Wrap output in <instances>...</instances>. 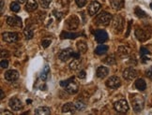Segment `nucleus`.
I'll use <instances>...</instances> for the list:
<instances>
[{
  "instance_id": "21",
  "label": "nucleus",
  "mask_w": 152,
  "mask_h": 115,
  "mask_svg": "<svg viewBox=\"0 0 152 115\" xmlns=\"http://www.w3.org/2000/svg\"><path fill=\"white\" fill-rule=\"evenodd\" d=\"M38 8V4L35 1V0H27L26 5V10L29 12H32L37 10Z\"/></svg>"
},
{
  "instance_id": "37",
  "label": "nucleus",
  "mask_w": 152,
  "mask_h": 115,
  "mask_svg": "<svg viewBox=\"0 0 152 115\" xmlns=\"http://www.w3.org/2000/svg\"><path fill=\"white\" fill-rule=\"evenodd\" d=\"M141 55H142V57L143 56H146L147 54H149V51L147 50V49H146L145 47H142L141 48Z\"/></svg>"
},
{
  "instance_id": "9",
  "label": "nucleus",
  "mask_w": 152,
  "mask_h": 115,
  "mask_svg": "<svg viewBox=\"0 0 152 115\" xmlns=\"http://www.w3.org/2000/svg\"><path fill=\"white\" fill-rule=\"evenodd\" d=\"M9 106L12 110H15V112H18V110L23 109V104L21 100L17 97H12L11 99L9 101Z\"/></svg>"
},
{
  "instance_id": "13",
  "label": "nucleus",
  "mask_w": 152,
  "mask_h": 115,
  "mask_svg": "<svg viewBox=\"0 0 152 115\" xmlns=\"http://www.w3.org/2000/svg\"><path fill=\"white\" fill-rule=\"evenodd\" d=\"M95 39L99 43H103L108 39V35L104 30H97L95 32Z\"/></svg>"
},
{
  "instance_id": "32",
  "label": "nucleus",
  "mask_w": 152,
  "mask_h": 115,
  "mask_svg": "<svg viewBox=\"0 0 152 115\" xmlns=\"http://www.w3.org/2000/svg\"><path fill=\"white\" fill-rule=\"evenodd\" d=\"M21 9V6H20V3L18 2H12L10 4V10L14 12H18Z\"/></svg>"
},
{
  "instance_id": "18",
  "label": "nucleus",
  "mask_w": 152,
  "mask_h": 115,
  "mask_svg": "<svg viewBox=\"0 0 152 115\" xmlns=\"http://www.w3.org/2000/svg\"><path fill=\"white\" fill-rule=\"evenodd\" d=\"M109 73V69L106 67H98L97 69V77L98 78H101V79H103V78H105L106 76L108 75Z\"/></svg>"
},
{
  "instance_id": "48",
  "label": "nucleus",
  "mask_w": 152,
  "mask_h": 115,
  "mask_svg": "<svg viewBox=\"0 0 152 115\" xmlns=\"http://www.w3.org/2000/svg\"><path fill=\"white\" fill-rule=\"evenodd\" d=\"M150 8H151V10H152V3H150Z\"/></svg>"
},
{
  "instance_id": "46",
  "label": "nucleus",
  "mask_w": 152,
  "mask_h": 115,
  "mask_svg": "<svg viewBox=\"0 0 152 115\" xmlns=\"http://www.w3.org/2000/svg\"><path fill=\"white\" fill-rule=\"evenodd\" d=\"M16 1H17L18 3H20V4H23V3H24L26 1V0H16Z\"/></svg>"
},
{
  "instance_id": "27",
  "label": "nucleus",
  "mask_w": 152,
  "mask_h": 115,
  "mask_svg": "<svg viewBox=\"0 0 152 115\" xmlns=\"http://www.w3.org/2000/svg\"><path fill=\"white\" fill-rule=\"evenodd\" d=\"M79 36L75 33H69V32H62L61 33V39H76Z\"/></svg>"
},
{
  "instance_id": "24",
  "label": "nucleus",
  "mask_w": 152,
  "mask_h": 115,
  "mask_svg": "<svg viewBox=\"0 0 152 115\" xmlns=\"http://www.w3.org/2000/svg\"><path fill=\"white\" fill-rule=\"evenodd\" d=\"M107 51H108V46H106V45H103V44H101L96 48L95 52L98 55H102V54H104V53L107 52Z\"/></svg>"
},
{
  "instance_id": "14",
  "label": "nucleus",
  "mask_w": 152,
  "mask_h": 115,
  "mask_svg": "<svg viewBox=\"0 0 152 115\" xmlns=\"http://www.w3.org/2000/svg\"><path fill=\"white\" fill-rule=\"evenodd\" d=\"M135 36H136V39L141 42L146 41V40H147L149 38V34L144 31L143 29H141V28H137V29L135 30Z\"/></svg>"
},
{
  "instance_id": "29",
  "label": "nucleus",
  "mask_w": 152,
  "mask_h": 115,
  "mask_svg": "<svg viewBox=\"0 0 152 115\" xmlns=\"http://www.w3.org/2000/svg\"><path fill=\"white\" fill-rule=\"evenodd\" d=\"M134 13H135V15H136L137 17H139V18H146V17H147V15H146V12L144 11V10H142L139 7L135 8Z\"/></svg>"
},
{
  "instance_id": "33",
  "label": "nucleus",
  "mask_w": 152,
  "mask_h": 115,
  "mask_svg": "<svg viewBox=\"0 0 152 115\" xmlns=\"http://www.w3.org/2000/svg\"><path fill=\"white\" fill-rule=\"evenodd\" d=\"M39 2L42 8H44V9H48L51 5L52 0H39Z\"/></svg>"
},
{
  "instance_id": "23",
  "label": "nucleus",
  "mask_w": 152,
  "mask_h": 115,
  "mask_svg": "<svg viewBox=\"0 0 152 115\" xmlns=\"http://www.w3.org/2000/svg\"><path fill=\"white\" fill-rule=\"evenodd\" d=\"M135 87H136L139 91H145L146 88V83L143 79H138L135 81Z\"/></svg>"
},
{
  "instance_id": "38",
  "label": "nucleus",
  "mask_w": 152,
  "mask_h": 115,
  "mask_svg": "<svg viewBox=\"0 0 152 115\" xmlns=\"http://www.w3.org/2000/svg\"><path fill=\"white\" fill-rule=\"evenodd\" d=\"M146 75L147 78H149V79L152 80V67L147 68V70L146 71Z\"/></svg>"
},
{
  "instance_id": "39",
  "label": "nucleus",
  "mask_w": 152,
  "mask_h": 115,
  "mask_svg": "<svg viewBox=\"0 0 152 115\" xmlns=\"http://www.w3.org/2000/svg\"><path fill=\"white\" fill-rule=\"evenodd\" d=\"M9 52H8L7 50H2L1 51V58L2 59H5V58H8L9 57Z\"/></svg>"
},
{
  "instance_id": "2",
  "label": "nucleus",
  "mask_w": 152,
  "mask_h": 115,
  "mask_svg": "<svg viewBox=\"0 0 152 115\" xmlns=\"http://www.w3.org/2000/svg\"><path fill=\"white\" fill-rule=\"evenodd\" d=\"M111 21H112V15L108 12H102L97 16L95 23L99 25H108Z\"/></svg>"
},
{
  "instance_id": "36",
  "label": "nucleus",
  "mask_w": 152,
  "mask_h": 115,
  "mask_svg": "<svg viewBox=\"0 0 152 115\" xmlns=\"http://www.w3.org/2000/svg\"><path fill=\"white\" fill-rule=\"evenodd\" d=\"M51 44V40L50 39H43L42 41V45L43 48H48Z\"/></svg>"
},
{
  "instance_id": "17",
  "label": "nucleus",
  "mask_w": 152,
  "mask_h": 115,
  "mask_svg": "<svg viewBox=\"0 0 152 115\" xmlns=\"http://www.w3.org/2000/svg\"><path fill=\"white\" fill-rule=\"evenodd\" d=\"M76 112V108H75V105L74 103H71V102H69V103H66L63 108H62V112L63 113H74Z\"/></svg>"
},
{
  "instance_id": "4",
  "label": "nucleus",
  "mask_w": 152,
  "mask_h": 115,
  "mask_svg": "<svg viewBox=\"0 0 152 115\" xmlns=\"http://www.w3.org/2000/svg\"><path fill=\"white\" fill-rule=\"evenodd\" d=\"M78 25H79V18L75 15L69 16V17L66 20L65 22V26L67 29L69 30H75L78 28Z\"/></svg>"
},
{
  "instance_id": "10",
  "label": "nucleus",
  "mask_w": 152,
  "mask_h": 115,
  "mask_svg": "<svg viewBox=\"0 0 152 115\" xmlns=\"http://www.w3.org/2000/svg\"><path fill=\"white\" fill-rule=\"evenodd\" d=\"M137 77V71L133 67H128L123 71V78L127 81L134 80Z\"/></svg>"
},
{
  "instance_id": "45",
  "label": "nucleus",
  "mask_w": 152,
  "mask_h": 115,
  "mask_svg": "<svg viewBox=\"0 0 152 115\" xmlns=\"http://www.w3.org/2000/svg\"><path fill=\"white\" fill-rule=\"evenodd\" d=\"M1 114L3 115V114H9V115H12V112H1Z\"/></svg>"
},
{
  "instance_id": "47",
  "label": "nucleus",
  "mask_w": 152,
  "mask_h": 115,
  "mask_svg": "<svg viewBox=\"0 0 152 115\" xmlns=\"http://www.w3.org/2000/svg\"><path fill=\"white\" fill-rule=\"evenodd\" d=\"M31 102H32V100H31V99H28V100H26V103H27V104H30Z\"/></svg>"
},
{
  "instance_id": "20",
  "label": "nucleus",
  "mask_w": 152,
  "mask_h": 115,
  "mask_svg": "<svg viewBox=\"0 0 152 115\" xmlns=\"http://www.w3.org/2000/svg\"><path fill=\"white\" fill-rule=\"evenodd\" d=\"M117 53L121 57H126L130 53V49L127 46H120L117 49Z\"/></svg>"
},
{
  "instance_id": "11",
  "label": "nucleus",
  "mask_w": 152,
  "mask_h": 115,
  "mask_svg": "<svg viewBox=\"0 0 152 115\" xmlns=\"http://www.w3.org/2000/svg\"><path fill=\"white\" fill-rule=\"evenodd\" d=\"M113 28L117 32H121L123 29V18L119 15H117L113 20Z\"/></svg>"
},
{
  "instance_id": "8",
  "label": "nucleus",
  "mask_w": 152,
  "mask_h": 115,
  "mask_svg": "<svg viewBox=\"0 0 152 115\" xmlns=\"http://www.w3.org/2000/svg\"><path fill=\"white\" fill-rule=\"evenodd\" d=\"M2 38L7 43H14L18 40V35L13 32H5L2 34Z\"/></svg>"
},
{
  "instance_id": "40",
  "label": "nucleus",
  "mask_w": 152,
  "mask_h": 115,
  "mask_svg": "<svg viewBox=\"0 0 152 115\" xmlns=\"http://www.w3.org/2000/svg\"><path fill=\"white\" fill-rule=\"evenodd\" d=\"M8 67H9V62H8V61L5 60V59H2L1 60V67L2 68H7Z\"/></svg>"
},
{
  "instance_id": "44",
  "label": "nucleus",
  "mask_w": 152,
  "mask_h": 115,
  "mask_svg": "<svg viewBox=\"0 0 152 115\" xmlns=\"http://www.w3.org/2000/svg\"><path fill=\"white\" fill-rule=\"evenodd\" d=\"M0 93H1V97H0V98H1V99H3V98H4V92H3L2 89H0Z\"/></svg>"
},
{
  "instance_id": "42",
  "label": "nucleus",
  "mask_w": 152,
  "mask_h": 115,
  "mask_svg": "<svg viewBox=\"0 0 152 115\" xmlns=\"http://www.w3.org/2000/svg\"><path fill=\"white\" fill-rule=\"evenodd\" d=\"M130 25H131V21L129 23V26H128V31H127V33H126V36H129V34H130Z\"/></svg>"
},
{
  "instance_id": "19",
  "label": "nucleus",
  "mask_w": 152,
  "mask_h": 115,
  "mask_svg": "<svg viewBox=\"0 0 152 115\" xmlns=\"http://www.w3.org/2000/svg\"><path fill=\"white\" fill-rule=\"evenodd\" d=\"M124 6V0H111V7L114 10H119Z\"/></svg>"
},
{
  "instance_id": "7",
  "label": "nucleus",
  "mask_w": 152,
  "mask_h": 115,
  "mask_svg": "<svg viewBox=\"0 0 152 115\" xmlns=\"http://www.w3.org/2000/svg\"><path fill=\"white\" fill-rule=\"evenodd\" d=\"M121 85V81L118 77L113 76L110 77L109 79L106 81V86L110 89H117Z\"/></svg>"
},
{
  "instance_id": "43",
  "label": "nucleus",
  "mask_w": 152,
  "mask_h": 115,
  "mask_svg": "<svg viewBox=\"0 0 152 115\" xmlns=\"http://www.w3.org/2000/svg\"><path fill=\"white\" fill-rule=\"evenodd\" d=\"M4 13V1L1 0V14Z\"/></svg>"
},
{
  "instance_id": "30",
  "label": "nucleus",
  "mask_w": 152,
  "mask_h": 115,
  "mask_svg": "<svg viewBox=\"0 0 152 115\" xmlns=\"http://www.w3.org/2000/svg\"><path fill=\"white\" fill-rule=\"evenodd\" d=\"M24 36H26V39H31L33 38V36H34L33 30L31 29L30 27H26V29L24 30Z\"/></svg>"
},
{
  "instance_id": "6",
  "label": "nucleus",
  "mask_w": 152,
  "mask_h": 115,
  "mask_svg": "<svg viewBox=\"0 0 152 115\" xmlns=\"http://www.w3.org/2000/svg\"><path fill=\"white\" fill-rule=\"evenodd\" d=\"M114 108L117 112L120 113H126L129 110V105L127 103V101L124 99L118 100L114 104Z\"/></svg>"
},
{
  "instance_id": "41",
  "label": "nucleus",
  "mask_w": 152,
  "mask_h": 115,
  "mask_svg": "<svg viewBox=\"0 0 152 115\" xmlns=\"http://www.w3.org/2000/svg\"><path fill=\"white\" fill-rule=\"evenodd\" d=\"M78 78H79V79H85V70L80 71L79 73H78Z\"/></svg>"
},
{
  "instance_id": "16",
  "label": "nucleus",
  "mask_w": 152,
  "mask_h": 115,
  "mask_svg": "<svg viewBox=\"0 0 152 115\" xmlns=\"http://www.w3.org/2000/svg\"><path fill=\"white\" fill-rule=\"evenodd\" d=\"M5 79L7 81H17L19 79V73L18 71H16V70H9V71H7L5 73Z\"/></svg>"
},
{
  "instance_id": "12",
  "label": "nucleus",
  "mask_w": 152,
  "mask_h": 115,
  "mask_svg": "<svg viewBox=\"0 0 152 115\" xmlns=\"http://www.w3.org/2000/svg\"><path fill=\"white\" fill-rule=\"evenodd\" d=\"M7 23L9 24L10 26H13V27H22V21L21 19L17 16H10V17L7 18Z\"/></svg>"
},
{
  "instance_id": "25",
  "label": "nucleus",
  "mask_w": 152,
  "mask_h": 115,
  "mask_svg": "<svg viewBox=\"0 0 152 115\" xmlns=\"http://www.w3.org/2000/svg\"><path fill=\"white\" fill-rule=\"evenodd\" d=\"M80 64H81L80 57H77V58H74L71 62V64H69V68H71V70H76V69L79 68Z\"/></svg>"
},
{
  "instance_id": "31",
  "label": "nucleus",
  "mask_w": 152,
  "mask_h": 115,
  "mask_svg": "<svg viewBox=\"0 0 152 115\" xmlns=\"http://www.w3.org/2000/svg\"><path fill=\"white\" fill-rule=\"evenodd\" d=\"M49 72H50V68H49L48 65H45L44 68H43V71L42 72V75H40V80H42V81H46Z\"/></svg>"
},
{
  "instance_id": "34",
  "label": "nucleus",
  "mask_w": 152,
  "mask_h": 115,
  "mask_svg": "<svg viewBox=\"0 0 152 115\" xmlns=\"http://www.w3.org/2000/svg\"><path fill=\"white\" fill-rule=\"evenodd\" d=\"M104 63L107 65H115L116 64V58H114V56H108L106 57V59L104 60Z\"/></svg>"
},
{
  "instance_id": "28",
  "label": "nucleus",
  "mask_w": 152,
  "mask_h": 115,
  "mask_svg": "<svg viewBox=\"0 0 152 115\" xmlns=\"http://www.w3.org/2000/svg\"><path fill=\"white\" fill-rule=\"evenodd\" d=\"M74 105H75L76 110H78V112H83V110H85V104L83 101L77 100L74 102Z\"/></svg>"
},
{
  "instance_id": "5",
  "label": "nucleus",
  "mask_w": 152,
  "mask_h": 115,
  "mask_svg": "<svg viewBox=\"0 0 152 115\" xmlns=\"http://www.w3.org/2000/svg\"><path fill=\"white\" fill-rule=\"evenodd\" d=\"M71 56L74 57V58H77V57H80V54L79 53H75L71 49H66V50H63L59 53L58 58L61 61H63V62H66V61H68Z\"/></svg>"
},
{
  "instance_id": "26",
  "label": "nucleus",
  "mask_w": 152,
  "mask_h": 115,
  "mask_svg": "<svg viewBox=\"0 0 152 115\" xmlns=\"http://www.w3.org/2000/svg\"><path fill=\"white\" fill-rule=\"evenodd\" d=\"M77 49L79 52L81 53H85L87 51V45L85 41H79L77 42Z\"/></svg>"
},
{
  "instance_id": "35",
  "label": "nucleus",
  "mask_w": 152,
  "mask_h": 115,
  "mask_svg": "<svg viewBox=\"0 0 152 115\" xmlns=\"http://www.w3.org/2000/svg\"><path fill=\"white\" fill-rule=\"evenodd\" d=\"M75 2H76L77 6L79 8H83L84 6H85V4H87V0H75Z\"/></svg>"
},
{
  "instance_id": "15",
  "label": "nucleus",
  "mask_w": 152,
  "mask_h": 115,
  "mask_svg": "<svg viewBox=\"0 0 152 115\" xmlns=\"http://www.w3.org/2000/svg\"><path fill=\"white\" fill-rule=\"evenodd\" d=\"M100 9H101V4L99 2H97V1H93V2H91L89 4V6L87 8L88 14L91 15V16L95 15L97 12L100 10Z\"/></svg>"
},
{
  "instance_id": "22",
  "label": "nucleus",
  "mask_w": 152,
  "mask_h": 115,
  "mask_svg": "<svg viewBox=\"0 0 152 115\" xmlns=\"http://www.w3.org/2000/svg\"><path fill=\"white\" fill-rule=\"evenodd\" d=\"M51 113V109L48 107H40V108L36 109L35 114L37 115H48Z\"/></svg>"
},
{
  "instance_id": "1",
  "label": "nucleus",
  "mask_w": 152,
  "mask_h": 115,
  "mask_svg": "<svg viewBox=\"0 0 152 115\" xmlns=\"http://www.w3.org/2000/svg\"><path fill=\"white\" fill-rule=\"evenodd\" d=\"M130 102H131V106H133V110L136 112H142L144 107H145V98L142 96H140V94H131Z\"/></svg>"
},
{
  "instance_id": "3",
  "label": "nucleus",
  "mask_w": 152,
  "mask_h": 115,
  "mask_svg": "<svg viewBox=\"0 0 152 115\" xmlns=\"http://www.w3.org/2000/svg\"><path fill=\"white\" fill-rule=\"evenodd\" d=\"M60 85L62 86V87H64L69 94H76L78 92V90H79L77 83H75L74 81H71V80L61 81Z\"/></svg>"
}]
</instances>
